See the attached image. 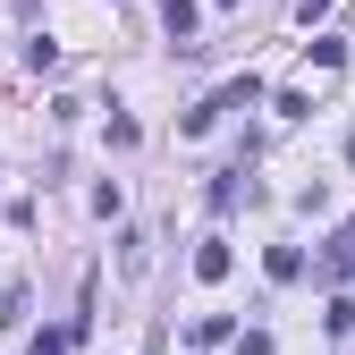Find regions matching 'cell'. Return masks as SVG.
<instances>
[{"label": "cell", "mask_w": 355, "mask_h": 355, "mask_svg": "<svg viewBox=\"0 0 355 355\" xmlns=\"http://www.w3.org/2000/svg\"><path fill=\"white\" fill-rule=\"evenodd\" d=\"M229 262H237V254H229V237H203V245H195V279H203V288H220V279H229Z\"/></svg>", "instance_id": "obj_1"}, {"label": "cell", "mask_w": 355, "mask_h": 355, "mask_svg": "<svg viewBox=\"0 0 355 355\" xmlns=\"http://www.w3.org/2000/svg\"><path fill=\"white\" fill-rule=\"evenodd\" d=\"M237 203H245V169H220L211 178V211H237Z\"/></svg>", "instance_id": "obj_2"}, {"label": "cell", "mask_w": 355, "mask_h": 355, "mask_svg": "<svg viewBox=\"0 0 355 355\" xmlns=\"http://www.w3.org/2000/svg\"><path fill=\"white\" fill-rule=\"evenodd\" d=\"M26 322V279H0V330Z\"/></svg>", "instance_id": "obj_3"}, {"label": "cell", "mask_w": 355, "mask_h": 355, "mask_svg": "<svg viewBox=\"0 0 355 355\" xmlns=\"http://www.w3.org/2000/svg\"><path fill=\"white\" fill-rule=\"evenodd\" d=\"M161 26H169L178 42H187V34H195V0H161Z\"/></svg>", "instance_id": "obj_4"}, {"label": "cell", "mask_w": 355, "mask_h": 355, "mask_svg": "<svg viewBox=\"0 0 355 355\" xmlns=\"http://www.w3.org/2000/svg\"><path fill=\"white\" fill-rule=\"evenodd\" d=\"M26 68H34V76H51V68H60V42H42V34H34V42H26Z\"/></svg>", "instance_id": "obj_5"}, {"label": "cell", "mask_w": 355, "mask_h": 355, "mask_svg": "<svg viewBox=\"0 0 355 355\" xmlns=\"http://www.w3.org/2000/svg\"><path fill=\"white\" fill-rule=\"evenodd\" d=\"M271 279H304V254L296 245H271Z\"/></svg>", "instance_id": "obj_6"}, {"label": "cell", "mask_w": 355, "mask_h": 355, "mask_svg": "<svg viewBox=\"0 0 355 355\" xmlns=\"http://www.w3.org/2000/svg\"><path fill=\"white\" fill-rule=\"evenodd\" d=\"M26 355H68V338H51V330H42V338H34Z\"/></svg>", "instance_id": "obj_7"}, {"label": "cell", "mask_w": 355, "mask_h": 355, "mask_svg": "<svg viewBox=\"0 0 355 355\" xmlns=\"http://www.w3.org/2000/svg\"><path fill=\"white\" fill-rule=\"evenodd\" d=\"M220 9H237V0H220Z\"/></svg>", "instance_id": "obj_8"}, {"label": "cell", "mask_w": 355, "mask_h": 355, "mask_svg": "<svg viewBox=\"0 0 355 355\" xmlns=\"http://www.w3.org/2000/svg\"><path fill=\"white\" fill-rule=\"evenodd\" d=\"M347 245H355V229H347Z\"/></svg>", "instance_id": "obj_9"}]
</instances>
